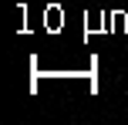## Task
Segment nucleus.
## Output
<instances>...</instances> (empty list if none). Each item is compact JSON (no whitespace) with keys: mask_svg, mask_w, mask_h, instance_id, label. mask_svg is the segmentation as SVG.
I'll return each mask as SVG.
<instances>
[]
</instances>
